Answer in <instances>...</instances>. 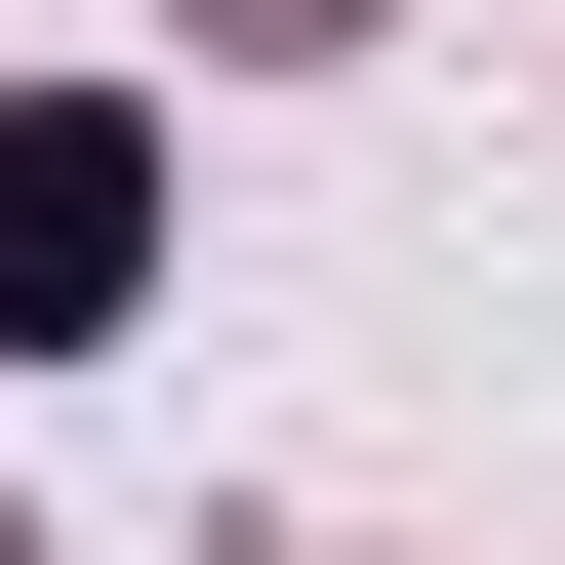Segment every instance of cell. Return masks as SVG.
I'll return each instance as SVG.
<instances>
[{
    "label": "cell",
    "instance_id": "obj_2",
    "mask_svg": "<svg viewBox=\"0 0 565 565\" xmlns=\"http://www.w3.org/2000/svg\"><path fill=\"white\" fill-rule=\"evenodd\" d=\"M202 41H364V0H202Z\"/></svg>",
    "mask_w": 565,
    "mask_h": 565
},
{
    "label": "cell",
    "instance_id": "obj_1",
    "mask_svg": "<svg viewBox=\"0 0 565 565\" xmlns=\"http://www.w3.org/2000/svg\"><path fill=\"white\" fill-rule=\"evenodd\" d=\"M121 243H162V121H0V364L121 323Z\"/></svg>",
    "mask_w": 565,
    "mask_h": 565
}]
</instances>
